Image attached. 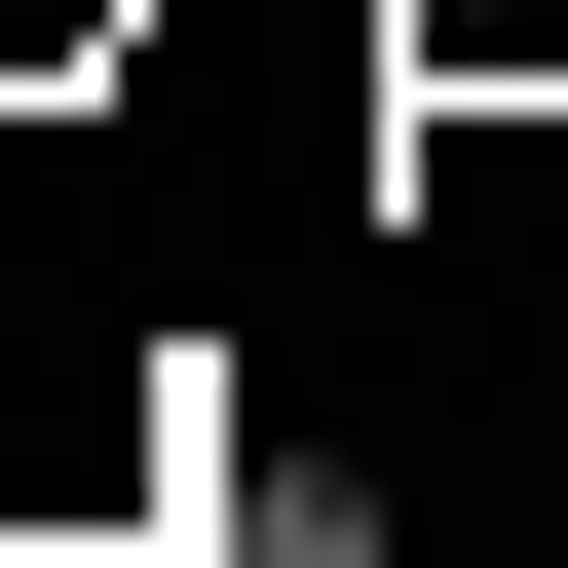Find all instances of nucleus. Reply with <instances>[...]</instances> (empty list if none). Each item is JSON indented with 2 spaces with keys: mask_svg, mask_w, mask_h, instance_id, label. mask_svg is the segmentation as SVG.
<instances>
[{
  "mask_svg": "<svg viewBox=\"0 0 568 568\" xmlns=\"http://www.w3.org/2000/svg\"><path fill=\"white\" fill-rule=\"evenodd\" d=\"M152 39H190V0H0V152H77V114H152Z\"/></svg>",
  "mask_w": 568,
  "mask_h": 568,
  "instance_id": "obj_1",
  "label": "nucleus"
}]
</instances>
